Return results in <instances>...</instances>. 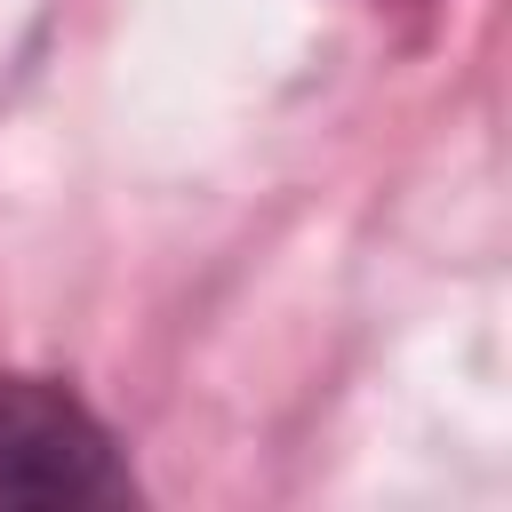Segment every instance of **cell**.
<instances>
[{
  "label": "cell",
  "instance_id": "cell-1",
  "mask_svg": "<svg viewBox=\"0 0 512 512\" xmlns=\"http://www.w3.org/2000/svg\"><path fill=\"white\" fill-rule=\"evenodd\" d=\"M120 456L112 432L56 384L32 376H0V512H32V504H112Z\"/></svg>",
  "mask_w": 512,
  "mask_h": 512
}]
</instances>
